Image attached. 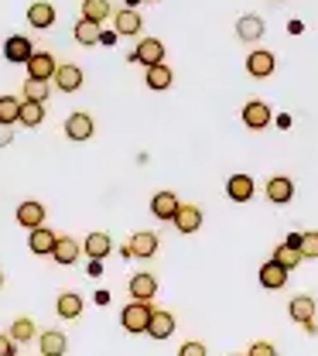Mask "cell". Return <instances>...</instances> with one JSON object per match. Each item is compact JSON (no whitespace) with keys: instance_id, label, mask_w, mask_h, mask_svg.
<instances>
[{"instance_id":"cell-4","label":"cell","mask_w":318,"mask_h":356,"mask_svg":"<svg viewBox=\"0 0 318 356\" xmlns=\"http://www.w3.org/2000/svg\"><path fill=\"white\" fill-rule=\"evenodd\" d=\"M55 69H58V65H55V58H51V55H48V51H35V55H31V58H28V76H31V79H55Z\"/></svg>"},{"instance_id":"cell-35","label":"cell","mask_w":318,"mask_h":356,"mask_svg":"<svg viewBox=\"0 0 318 356\" xmlns=\"http://www.w3.org/2000/svg\"><path fill=\"white\" fill-rule=\"evenodd\" d=\"M301 254L305 257H318V233H301Z\"/></svg>"},{"instance_id":"cell-10","label":"cell","mask_w":318,"mask_h":356,"mask_svg":"<svg viewBox=\"0 0 318 356\" xmlns=\"http://www.w3.org/2000/svg\"><path fill=\"white\" fill-rule=\"evenodd\" d=\"M154 291H158V277L154 274H147V270H140L131 277V295L140 298V302H151L154 298Z\"/></svg>"},{"instance_id":"cell-23","label":"cell","mask_w":318,"mask_h":356,"mask_svg":"<svg viewBox=\"0 0 318 356\" xmlns=\"http://www.w3.org/2000/svg\"><path fill=\"white\" fill-rule=\"evenodd\" d=\"M42 120H45V103L21 99V117H17V124H24V127H38Z\"/></svg>"},{"instance_id":"cell-14","label":"cell","mask_w":318,"mask_h":356,"mask_svg":"<svg viewBox=\"0 0 318 356\" xmlns=\"http://www.w3.org/2000/svg\"><path fill=\"white\" fill-rule=\"evenodd\" d=\"M55 86L65 89V92H76L83 86V69L79 65H58L55 69Z\"/></svg>"},{"instance_id":"cell-40","label":"cell","mask_w":318,"mask_h":356,"mask_svg":"<svg viewBox=\"0 0 318 356\" xmlns=\"http://www.w3.org/2000/svg\"><path fill=\"white\" fill-rule=\"evenodd\" d=\"M301 325H305V332H308V336H318V318L315 315H312L308 322H301Z\"/></svg>"},{"instance_id":"cell-37","label":"cell","mask_w":318,"mask_h":356,"mask_svg":"<svg viewBox=\"0 0 318 356\" xmlns=\"http://www.w3.org/2000/svg\"><path fill=\"white\" fill-rule=\"evenodd\" d=\"M250 356H277V350H274L271 343H253V346H250Z\"/></svg>"},{"instance_id":"cell-24","label":"cell","mask_w":318,"mask_h":356,"mask_svg":"<svg viewBox=\"0 0 318 356\" xmlns=\"http://www.w3.org/2000/svg\"><path fill=\"white\" fill-rule=\"evenodd\" d=\"M246 69H250V76H257V79L271 76V72H274V55H271V51H250Z\"/></svg>"},{"instance_id":"cell-18","label":"cell","mask_w":318,"mask_h":356,"mask_svg":"<svg viewBox=\"0 0 318 356\" xmlns=\"http://www.w3.org/2000/svg\"><path fill=\"white\" fill-rule=\"evenodd\" d=\"M264 31H267V28H264V17H257V14H246V17L236 21V35H240L243 42H257Z\"/></svg>"},{"instance_id":"cell-38","label":"cell","mask_w":318,"mask_h":356,"mask_svg":"<svg viewBox=\"0 0 318 356\" xmlns=\"http://www.w3.org/2000/svg\"><path fill=\"white\" fill-rule=\"evenodd\" d=\"M14 140V124H0V147H7Z\"/></svg>"},{"instance_id":"cell-32","label":"cell","mask_w":318,"mask_h":356,"mask_svg":"<svg viewBox=\"0 0 318 356\" xmlns=\"http://www.w3.org/2000/svg\"><path fill=\"white\" fill-rule=\"evenodd\" d=\"M10 339H14V343H31V339H35V322H31V318H14Z\"/></svg>"},{"instance_id":"cell-26","label":"cell","mask_w":318,"mask_h":356,"mask_svg":"<svg viewBox=\"0 0 318 356\" xmlns=\"http://www.w3.org/2000/svg\"><path fill=\"white\" fill-rule=\"evenodd\" d=\"M113 24H117V35H127V38H131V35L140 31V14H137L134 7H124V10L113 17Z\"/></svg>"},{"instance_id":"cell-15","label":"cell","mask_w":318,"mask_h":356,"mask_svg":"<svg viewBox=\"0 0 318 356\" xmlns=\"http://www.w3.org/2000/svg\"><path fill=\"white\" fill-rule=\"evenodd\" d=\"M55 240H58V236H55L48 226H35V229H31V236H28V247H31L35 254H42V257H45V254L55 250Z\"/></svg>"},{"instance_id":"cell-30","label":"cell","mask_w":318,"mask_h":356,"mask_svg":"<svg viewBox=\"0 0 318 356\" xmlns=\"http://www.w3.org/2000/svg\"><path fill=\"white\" fill-rule=\"evenodd\" d=\"M79 312H83V298H79L76 291L58 295V315H62V318H79Z\"/></svg>"},{"instance_id":"cell-20","label":"cell","mask_w":318,"mask_h":356,"mask_svg":"<svg viewBox=\"0 0 318 356\" xmlns=\"http://www.w3.org/2000/svg\"><path fill=\"white\" fill-rule=\"evenodd\" d=\"M226 195L233 202H246L250 195H253V178L250 175H233L226 181Z\"/></svg>"},{"instance_id":"cell-36","label":"cell","mask_w":318,"mask_h":356,"mask_svg":"<svg viewBox=\"0 0 318 356\" xmlns=\"http://www.w3.org/2000/svg\"><path fill=\"white\" fill-rule=\"evenodd\" d=\"M178 356H206V346L202 343H185L182 350H178Z\"/></svg>"},{"instance_id":"cell-27","label":"cell","mask_w":318,"mask_h":356,"mask_svg":"<svg viewBox=\"0 0 318 356\" xmlns=\"http://www.w3.org/2000/svg\"><path fill=\"white\" fill-rule=\"evenodd\" d=\"M72 38H76L79 44H86V48H90V44H96V42H99V21L83 17V21L72 28Z\"/></svg>"},{"instance_id":"cell-9","label":"cell","mask_w":318,"mask_h":356,"mask_svg":"<svg viewBox=\"0 0 318 356\" xmlns=\"http://www.w3.org/2000/svg\"><path fill=\"white\" fill-rule=\"evenodd\" d=\"M17 222H21V226H28V229L45 226V206H42V202H35V199L21 202V206H17Z\"/></svg>"},{"instance_id":"cell-22","label":"cell","mask_w":318,"mask_h":356,"mask_svg":"<svg viewBox=\"0 0 318 356\" xmlns=\"http://www.w3.org/2000/svg\"><path fill=\"white\" fill-rule=\"evenodd\" d=\"M83 250L90 254L92 261H103V257L113 250V240H110L106 233H90V236H86V243H83Z\"/></svg>"},{"instance_id":"cell-31","label":"cell","mask_w":318,"mask_h":356,"mask_svg":"<svg viewBox=\"0 0 318 356\" xmlns=\"http://www.w3.org/2000/svg\"><path fill=\"white\" fill-rule=\"evenodd\" d=\"M83 17L103 24V21L110 17V0H83Z\"/></svg>"},{"instance_id":"cell-3","label":"cell","mask_w":318,"mask_h":356,"mask_svg":"<svg viewBox=\"0 0 318 356\" xmlns=\"http://www.w3.org/2000/svg\"><path fill=\"white\" fill-rule=\"evenodd\" d=\"M131 58L140 62V65H158V62H165V44L158 38H140V44L134 48Z\"/></svg>"},{"instance_id":"cell-43","label":"cell","mask_w":318,"mask_h":356,"mask_svg":"<svg viewBox=\"0 0 318 356\" xmlns=\"http://www.w3.org/2000/svg\"><path fill=\"white\" fill-rule=\"evenodd\" d=\"M0 284H3V277H0Z\"/></svg>"},{"instance_id":"cell-42","label":"cell","mask_w":318,"mask_h":356,"mask_svg":"<svg viewBox=\"0 0 318 356\" xmlns=\"http://www.w3.org/2000/svg\"><path fill=\"white\" fill-rule=\"evenodd\" d=\"M124 3H127V7H137V3H140V0H124Z\"/></svg>"},{"instance_id":"cell-17","label":"cell","mask_w":318,"mask_h":356,"mask_svg":"<svg viewBox=\"0 0 318 356\" xmlns=\"http://www.w3.org/2000/svg\"><path fill=\"white\" fill-rule=\"evenodd\" d=\"M291 195H294V181L284 175H277L267 181V199L277 202V206H284V202H291Z\"/></svg>"},{"instance_id":"cell-8","label":"cell","mask_w":318,"mask_h":356,"mask_svg":"<svg viewBox=\"0 0 318 356\" xmlns=\"http://www.w3.org/2000/svg\"><path fill=\"white\" fill-rule=\"evenodd\" d=\"M178 195L175 192H158L154 199H151V213L158 216V220H175V213H178Z\"/></svg>"},{"instance_id":"cell-2","label":"cell","mask_w":318,"mask_h":356,"mask_svg":"<svg viewBox=\"0 0 318 356\" xmlns=\"http://www.w3.org/2000/svg\"><path fill=\"white\" fill-rule=\"evenodd\" d=\"M298 243H301V236H298V233H291V236L274 250V261H277L281 267H287V270H294V267L305 261V254H301V247H298Z\"/></svg>"},{"instance_id":"cell-21","label":"cell","mask_w":318,"mask_h":356,"mask_svg":"<svg viewBox=\"0 0 318 356\" xmlns=\"http://www.w3.org/2000/svg\"><path fill=\"white\" fill-rule=\"evenodd\" d=\"M175 226H178V233H195L199 226H202V213L195 209V206H178V213H175Z\"/></svg>"},{"instance_id":"cell-13","label":"cell","mask_w":318,"mask_h":356,"mask_svg":"<svg viewBox=\"0 0 318 356\" xmlns=\"http://www.w3.org/2000/svg\"><path fill=\"white\" fill-rule=\"evenodd\" d=\"M175 332V315L171 312H158L151 315V325H147V336H154V339H168Z\"/></svg>"},{"instance_id":"cell-5","label":"cell","mask_w":318,"mask_h":356,"mask_svg":"<svg viewBox=\"0 0 318 356\" xmlns=\"http://www.w3.org/2000/svg\"><path fill=\"white\" fill-rule=\"evenodd\" d=\"M35 55V48H31V42L28 38H21V35H14V38H7V44H3V58L7 62H21V65H28V58Z\"/></svg>"},{"instance_id":"cell-1","label":"cell","mask_w":318,"mask_h":356,"mask_svg":"<svg viewBox=\"0 0 318 356\" xmlns=\"http://www.w3.org/2000/svg\"><path fill=\"white\" fill-rule=\"evenodd\" d=\"M151 315H154V305H151V302H140V298H134V305H127V309H124L120 322H124V329H127V332H147Z\"/></svg>"},{"instance_id":"cell-34","label":"cell","mask_w":318,"mask_h":356,"mask_svg":"<svg viewBox=\"0 0 318 356\" xmlns=\"http://www.w3.org/2000/svg\"><path fill=\"white\" fill-rule=\"evenodd\" d=\"M24 99H35V103H48V83L45 79H31L24 83Z\"/></svg>"},{"instance_id":"cell-12","label":"cell","mask_w":318,"mask_h":356,"mask_svg":"<svg viewBox=\"0 0 318 356\" xmlns=\"http://www.w3.org/2000/svg\"><path fill=\"white\" fill-rule=\"evenodd\" d=\"M79 254H83V247H79L72 236H58V240H55L51 257H55L58 264H76V261H79Z\"/></svg>"},{"instance_id":"cell-28","label":"cell","mask_w":318,"mask_h":356,"mask_svg":"<svg viewBox=\"0 0 318 356\" xmlns=\"http://www.w3.org/2000/svg\"><path fill=\"white\" fill-rule=\"evenodd\" d=\"M315 302L308 298V295H298V298H291V305H287V312H291V322H308L312 315H315Z\"/></svg>"},{"instance_id":"cell-39","label":"cell","mask_w":318,"mask_h":356,"mask_svg":"<svg viewBox=\"0 0 318 356\" xmlns=\"http://www.w3.org/2000/svg\"><path fill=\"white\" fill-rule=\"evenodd\" d=\"M0 356H14V339L10 336H0Z\"/></svg>"},{"instance_id":"cell-16","label":"cell","mask_w":318,"mask_h":356,"mask_svg":"<svg viewBox=\"0 0 318 356\" xmlns=\"http://www.w3.org/2000/svg\"><path fill=\"white\" fill-rule=\"evenodd\" d=\"M287 267H281L277 261H267V264L260 267V284L264 288H271V291H277V288H284V281H287Z\"/></svg>"},{"instance_id":"cell-41","label":"cell","mask_w":318,"mask_h":356,"mask_svg":"<svg viewBox=\"0 0 318 356\" xmlns=\"http://www.w3.org/2000/svg\"><path fill=\"white\" fill-rule=\"evenodd\" d=\"M90 274H92V277H99V274H103V261H92V264H90Z\"/></svg>"},{"instance_id":"cell-25","label":"cell","mask_w":318,"mask_h":356,"mask_svg":"<svg viewBox=\"0 0 318 356\" xmlns=\"http://www.w3.org/2000/svg\"><path fill=\"white\" fill-rule=\"evenodd\" d=\"M158 233H137L134 240H131V254L134 257H154L158 254Z\"/></svg>"},{"instance_id":"cell-7","label":"cell","mask_w":318,"mask_h":356,"mask_svg":"<svg viewBox=\"0 0 318 356\" xmlns=\"http://www.w3.org/2000/svg\"><path fill=\"white\" fill-rule=\"evenodd\" d=\"M243 124H246V127H253V131L267 127V124H271V106H267V103H260V99L246 103V106H243Z\"/></svg>"},{"instance_id":"cell-29","label":"cell","mask_w":318,"mask_h":356,"mask_svg":"<svg viewBox=\"0 0 318 356\" xmlns=\"http://www.w3.org/2000/svg\"><path fill=\"white\" fill-rule=\"evenodd\" d=\"M147 86H151V89H168V86H171V69H168L165 62L147 65Z\"/></svg>"},{"instance_id":"cell-6","label":"cell","mask_w":318,"mask_h":356,"mask_svg":"<svg viewBox=\"0 0 318 356\" xmlns=\"http://www.w3.org/2000/svg\"><path fill=\"white\" fill-rule=\"evenodd\" d=\"M28 24L38 28V31L51 28V24H55V7H51L48 0H35V3L28 7Z\"/></svg>"},{"instance_id":"cell-19","label":"cell","mask_w":318,"mask_h":356,"mask_svg":"<svg viewBox=\"0 0 318 356\" xmlns=\"http://www.w3.org/2000/svg\"><path fill=\"white\" fill-rule=\"evenodd\" d=\"M38 346H42V356H62L65 353V332H58V329H45L42 332V339H38Z\"/></svg>"},{"instance_id":"cell-11","label":"cell","mask_w":318,"mask_h":356,"mask_svg":"<svg viewBox=\"0 0 318 356\" xmlns=\"http://www.w3.org/2000/svg\"><path fill=\"white\" fill-rule=\"evenodd\" d=\"M65 134H69V140H90L92 137V117L90 113H72V117L65 120Z\"/></svg>"},{"instance_id":"cell-33","label":"cell","mask_w":318,"mask_h":356,"mask_svg":"<svg viewBox=\"0 0 318 356\" xmlns=\"http://www.w3.org/2000/svg\"><path fill=\"white\" fill-rule=\"evenodd\" d=\"M21 117V103L14 96H0V124H17Z\"/></svg>"}]
</instances>
